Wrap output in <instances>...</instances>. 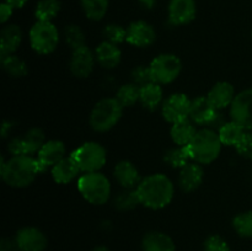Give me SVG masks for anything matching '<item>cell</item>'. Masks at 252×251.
I'll list each match as a JSON object with an SVG mask.
<instances>
[{
  "label": "cell",
  "instance_id": "obj_1",
  "mask_svg": "<svg viewBox=\"0 0 252 251\" xmlns=\"http://www.w3.org/2000/svg\"><path fill=\"white\" fill-rule=\"evenodd\" d=\"M46 167L32 155H16L5 161L1 157L0 174L4 182L15 188L30 186L39 174L46 171Z\"/></svg>",
  "mask_w": 252,
  "mask_h": 251
},
{
  "label": "cell",
  "instance_id": "obj_2",
  "mask_svg": "<svg viewBox=\"0 0 252 251\" xmlns=\"http://www.w3.org/2000/svg\"><path fill=\"white\" fill-rule=\"evenodd\" d=\"M135 189L140 204L149 209H161L169 206L175 194L174 184L164 174L144 177Z\"/></svg>",
  "mask_w": 252,
  "mask_h": 251
},
{
  "label": "cell",
  "instance_id": "obj_3",
  "mask_svg": "<svg viewBox=\"0 0 252 251\" xmlns=\"http://www.w3.org/2000/svg\"><path fill=\"white\" fill-rule=\"evenodd\" d=\"M221 147L223 143L218 132L209 128L198 130L192 142L186 145L191 160L201 165L212 164L220 154Z\"/></svg>",
  "mask_w": 252,
  "mask_h": 251
},
{
  "label": "cell",
  "instance_id": "obj_4",
  "mask_svg": "<svg viewBox=\"0 0 252 251\" xmlns=\"http://www.w3.org/2000/svg\"><path fill=\"white\" fill-rule=\"evenodd\" d=\"M123 108L116 97L102 98L91 110L89 116L90 127L98 133L112 129L122 117Z\"/></svg>",
  "mask_w": 252,
  "mask_h": 251
},
{
  "label": "cell",
  "instance_id": "obj_5",
  "mask_svg": "<svg viewBox=\"0 0 252 251\" xmlns=\"http://www.w3.org/2000/svg\"><path fill=\"white\" fill-rule=\"evenodd\" d=\"M78 189L86 202L102 206L111 196V184L107 176L97 172H86L78 180Z\"/></svg>",
  "mask_w": 252,
  "mask_h": 251
},
{
  "label": "cell",
  "instance_id": "obj_6",
  "mask_svg": "<svg viewBox=\"0 0 252 251\" xmlns=\"http://www.w3.org/2000/svg\"><path fill=\"white\" fill-rule=\"evenodd\" d=\"M70 157L84 174L100 171L107 161L106 149L97 142H85L76 148Z\"/></svg>",
  "mask_w": 252,
  "mask_h": 251
},
{
  "label": "cell",
  "instance_id": "obj_7",
  "mask_svg": "<svg viewBox=\"0 0 252 251\" xmlns=\"http://www.w3.org/2000/svg\"><path fill=\"white\" fill-rule=\"evenodd\" d=\"M32 49L38 54H49L56 51L59 43V33L51 21H37L29 33Z\"/></svg>",
  "mask_w": 252,
  "mask_h": 251
},
{
  "label": "cell",
  "instance_id": "obj_8",
  "mask_svg": "<svg viewBox=\"0 0 252 251\" xmlns=\"http://www.w3.org/2000/svg\"><path fill=\"white\" fill-rule=\"evenodd\" d=\"M153 81L157 84H170L176 80L182 70V62L176 54L162 53L155 57L149 64Z\"/></svg>",
  "mask_w": 252,
  "mask_h": 251
},
{
  "label": "cell",
  "instance_id": "obj_9",
  "mask_svg": "<svg viewBox=\"0 0 252 251\" xmlns=\"http://www.w3.org/2000/svg\"><path fill=\"white\" fill-rule=\"evenodd\" d=\"M46 143V134L41 128H31L22 137H15L7 144V150L12 157L33 155L39 152Z\"/></svg>",
  "mask_w": 252,
  "mask_h": 251
},
{
  "label": "cell",
  "instance_id": "obj_10",
  "mask_svg": "<svg viewBox=\"0 0 252 251\" xmlns=\"http://www.w3.org/2000/svg\"><path fill=\"white\" fill-rule=\"evenodd\" d=\"M192 100L182 93L172 94L162 102L161 112L165 121L170 123H177L189 117V108Z\"/></svg>",
  "mask_w": 252,
  "mask_h": 251
},
{
  "label": "cell",
  "instance_id": "obj_11",
  "mask_svg": "<svg viewBox=\"0 0 252 251\" xmlns=\"http://www.w3.org/2000/svg\"><path fill=\"white\" fill-rule=\"evenodd\" d=\"M230 117L246 130H252V88L236 94L230 106Z\"/></svg>",
  "mask_w": 252,
  "mask_h": 251
},
{
  "label": "cell",
  "instance_id": "obj_12",
  "mask_svg": "<svg viewBox=\"0 0 252 251\" xmlns=\"http://www.w3.org/2000/svg\"><path fill=\"white\" fill-rule=\"evenodd\" d=\"M14 240L19 251H44L48 245L43 231L34 226H25L17 230Z\"/></svg>",
  "mask_w": 252,
  "mask_h": 251
},
{
  "label": "cell",
  "instance_id": "obj_13",
  "mask_svg": "<svg viewBox=\"0 0 252 251\" xmlns=\"http://www.w3.org/2000/svg\"><path fill=\"white\" fill-rule=\"evenodd\" d=\"M96 57L88 46H83L80 48L74 49L71 53L69 69L71 74L79 79H85L93 73L95 66Z\"/></svg>",
  "mask_w": 252,
  "mask_h": 251
},
{
  "label": "cell",
  "instance_id": "obj_14",
  "mask_svg": "<svg viewBox=\"0 0 252 251\" xmlns=\"http://www.w3.org/2000/svg\"><path fill=\"white\" fill-rule=\"evenodd\" d=\"M157 39V32L150 24L143 20L132 22L127 29V42L134 47L145 48Z\"/></svg>",
  "mask_w": 252,
  "mask_h": 251
},
{
  "label": "cell",
  "instance_id": "obj_15",
  "mask_svg": "<svg viewBox=\"0 0 252 251\" xmlns=\"http://www.w3.org/2000/svg\"><path fill=\"white\" fill-rule=\"evenodd\" d=\"M169 22L174 26L187 25L193 21L197 14V6L194 0H170Z\"/></svg>",
  "mask_w": 252,
  "mask_h": 251
},
{
  "label": "cell",
  "instance_id": "obj_16",
  "mask_svg": "<svg viewBox=\"0 0 252 251\" xmlns=\"http://www.w3.org/2000/svg\"><path fill=\"white\" fill-rule=\"evenodd\" d=\"M204 180V170L198 162H189L180 169L179 187L186 193L193 192L198 188Z\"/></svg>",
  "mask_w": 252,
  "mask_h": 251
},
{
  "label": "cell",
  "instance_id": "obj_17",
  "mask_svg": "<svg viewBox=\"0 0 252 251\" xmlns=\"http://www.w3.org/2000/svg\"><path fill=\"white\" fill-rule=\"evenodd\" d=\"M66 147L62 140H48L37 153V159L46 169L53 167L61 160L65 157Z\"/></svg>",
  "mask_w": 252,
  "mask_h": 251
},
{
  "label": "cell",
  "instance_id": "obj_18",
  "mask_svg": "<svg viewBox=\"0 0 252 251\" xmlns=\"http://www.w3.org/2000/svg\"><path fill=\"white\" fill-rule=\"evenodd\" d=\"M235 96V89H234L233 84L228 83V81H219L212 86L207 98L211 101V103L217 110L220 111L231 106Z\"/></svg>",
  "mask_w": 252,
  "mask_h": 251
},
{
  "label": "cell",
  "instance_id": "obj_19",
  "mask_svg": "<svg viewBox=\"0 0 252 251\" xmlns=\"http://www.w3.org/2000/svg\"><path fill=\"white\" fill-rule=\"evenodd\" d=\"M113 176L123 188H137L142 181L135 165L128 160H122L116 164L113 169Z\"/></svg>",
  "mask_w": 252,
  "mask_h": 251
},
{
  "label": "cell",
  "instance_id": "obj_20",
  "mask_svg": "<svg viewBox=\"0 0 252 251\" xmlns=\"http://www.w3.org/2000/svg\"><path fill=\"white\" fill-rule=\"evenodd\" d=\"M218 110L211 103V101L207 98V96L193 98L189 108V118L197 125L207 126L214 116L217 115Z\"/></svg>",
  "mask_w": 252,
  "mask_h": 251
},
{
  "label": "cell",
  "instance_id": "obj_21",
  "mask_svg": "<svg viewBox=\"0 0 252 251\" xmlns=\"http://www.w3.org/2000/svg\"><path fill=\"white\" fill-rule=\"evenodd\" d=\"M22 41V31L15 24L5 25L0 31V57L14 54Z\"/></svg>",
  "mask_w": 252,
  "mask_h": 251
},
{
  "label": "cell",
  "instance_id": "obj_22",
  "mask_svg": "<svg viewBox=\"0 0 252 251\" xmlns=\"http://www.w3.org/2000/svg\"><path fill=\"white\" fill-rule=\"evenodd\" d=\"M96 62L105 69H113L121 63L122 53L117 44L103 41L95 49Z\"/></svg>",
  "mask_w": 252,
  "mask_h": 251
},
{
  "label": "cell",
  "instance_id": "obj_23",
  "mask_svg": "<svg viewBox=\"0 0 252 251\" xmlns=\"http://www.w3.org/2000/svg\"><path fill=\"white\" fill-rule=\"evenodd\" d=\"M143 251H176L174 240L162 231H149L142 240Z\"/></svg>",
  "mask_w": 252,
  "mask_h": 251
},
{
  "label": "cell",
  "instance_id": "obj_24",
  "mask_svg": "<svg viewBox=\"0 0 252 251\" xmlns=\"http://www.w3.org/2000/svg\"><path fill=\"white\" fill-rule=\"evenodd\" d=\"M79 172H80V169L71 157H65L51 169L52 177L59 185H65L71 182L75 177H78Z\"/></svg>",
  "mask_w": 252,
  "mask_h": 251
},
{
  "label": "cell",
  "instance_id": "obj_25",
  "mask_svg": "<svg viewBox=\"0 0 252 251\" xmlns=\"http://www.w3.org/2000/svg\"><path fill=\"white\" fill-rule=\"evenodd\" d=\"M193 123V121H189L187 118V120L172 125L170 135H171L175 144L180 145V147H186V145H189L192 142L194 135L198 132Z\"/></svg>",
  "mask_w": 252,
  "mask_h": 251
},
{
  "label": "cell",
  "instance_id": "obj_26",
  "mask_svg": "<svg viewBox=\"0 0 252 251\" xmlns=\"http://www.w3.org/2000/svg\"><path fill=\"white\" fill-rule=\"evenodd\" d=\"M162 97H164V91H162L160 84L153 81V83H149L140 88L139 102L142 103L144 108H148L150 111L157 110L160 103L162 102Z\"/></svg>",
  "mask_w": 252,
  "mask_h": 251
},
{
  "label": "cell",
  "instance_id": "obj_27",
  "mask_svg": "<svg viewBox=\"0 0 252 251\" xmlns=\"http://www.w3.org/2000/svg\"><path fill=\"white\" fill-rule=\"evenodd\" d=\"M245 133V128L233 120L225 122V125L218 130V135L223 145H234V147H236Z\"/></svg>",
  "mask_w": 252,
  "mask_h": 251
},
{
  "label": "cell",
  "instance_id": "obj_28",
  "mask_svg": "<svg viewBox=\"0 0 252 251\" xmlns=\"http://www.w3.org/2000/svg\"><path fill=\"white\" fill-rule=\"evenodd\" d=\"M0 63H1L2 69L12 78H22L29 73L27 64L25 63L24 59H21L16 54H7V56L0 57Z\"/></svg>",
  "mask_w": 252,
  "mask_h": 251
},
{
  "label": "cell",
  "instance_id": "obj_29",
  "mask_svg": "<svg viewBox=\"0 0 252 251\" xmlns=\"http://www.w3.org/2000/svg\"><path fill=\"white\" fill-rule=\"evenodd\" d=\"M80 4L89 20L100 21L107 12L110 0H80Z\"/></svg>",
  "mask_w": 252,
  "mask_h": 251
},
{
  "label": "cell",
  "instance_id": "obj_30",
  "mask_svg": "<svg viewBox=\"0 0 252 251\" xmlns=\"http://www.w3.org/2000/svg\"><path fill=\"white\" fill-rule=\"evenodd\" d=\"M116 98L123 107L134 106L140 100V86L134 83L123 84L117 90Z\"/></svg>",
  "mask_w": 252,
  "mask_h": 251
},
{
  "label": "cell",
  "instance_id": "obj_31",
  "mask_svg": "<svg viewBox=\"0 0 252 251\" xmlns=\"http://www.w3.org/2000/svg\"><path fill=\"white\" fill-rule=\"evenodd\" d=\"M61 10L59 0H39L34 9L37 21H51L58 15Z\"/></svg>",
  "mask_w": 252,
  "mask_h": 251
},
{
  "label": "cell",
  "instance_id": "obj_32",
  "mask_svg": "<svg viewBox=\"0 0 252 251\" xmlns=\"http://www.w3.org/2000/svg\"><path fill=\"white\" fill-rule=\"evenodd\" d=\"M191 160L186 147H177L170 148L164 155V161L172 169H182L185 165H187Z\"/></svg>",
  "mask_w": 252,
  "mask_h": 251
},
{
  "label": "cell",
  "instance_id": "obj_33",
  "mask_svg": "<svg viewBox=\"0 0 252 251\" xmlns=\"http://www.w3.org/2000/svg\"><path fill=\"white\" fill-rule=\"evenodd\" d=\"M140 204L137 189L125 188L115 197V207L118 211H130Z\"/></svg>",
  "mask_w": 252,
  "mask_h": 251
},
{
  "label": "cell",
  "instance_id": "obj_34",
  "mask_svg": "<svg viewBox=\"0 0 252 251\" xmlns=\"http://www.w3.org/2000/svg\"><path fill=\"white\" fill-rule=\"evenodd\" d=\"M233 228L243 238L252 239V211L243 212L234 217Z\"/></svg>",
  "mask_w": 252,
  "mask_h": 251
},
{
  "label": "cell",
  "instance_id": "obj_35",
  "mask_svg": "<svg viewBox=\"0 0 252 251\" xmlns=\"http://www.w3.org/2000/svg\"><path fill=\"white\" fill-rule=\"evenodd\" d=\"M64 38H65L66 44L70 47L71 49L80 48V47L86 46L85 44V33H84L83 29L78 25H68L64 30Z\"/></svg>",
  "mask_w": 252,
  "mask_h": 251
},
{
  "label": "cell",
  "instance_id": "obj_36",
  "mask_svg": "<svg viewBox=\"0 0 252 251\" xmlns=\"http://www.w3.org/2000/svg\"><path fill=\"white\" fill-rule=\"evenodd\" d=\"M102 36L105 41L113 44H120L127 41V29L117 24H110L103 29Z\"/></svg>",
  "mask_w": 252,
  "mask_h": 251
},
{
  "label": "cell",
  "instance_id": "obj_37",
  "mask_svg": "<svg viewBox=\"0 0 252 251\" xmlns=\"http://www.w3.org/2000/svg\"><path fill=\"white\" fill-rule=\"evenodd\" d=\"M203 251H231L228 241L220 235L208 236L203 243Z\"/></svg>",
  "mask_w": 252,
  "mask_h": 251
},
{
  "label": "cell",
  "instance_id": "obj_38",
  "mask_svg": "<svg viewBox=\"0 0 252 251\" xmlns=\"http://www.w3.org/2000/svg\"><path fill=\"white\" fill-rule=\"evenodd\" d=\"M132 81L134 84H137L138 86H144L147 84L153 83L152 73H150L149 66L145 65H139L137 68L133 69L132 71Z\"/></svg>",
  "mask_w": 252,
  "mask_h": 251
},
{
  "label": "cell",
  "instance_id": "obj_39",
  "mask_svg": "<svg viewBox=\"0 0 252 251\" xmlns=\"http://www.w3.org/2000/svg\"><path fill=\"white\" fill-rule=\"evenodd\" d=\"M235 148L241 157L252 160V133L246 132Z\"/></svg>",
  "mask_w": 252,
  "mask_h": 251
},
{
  "label": "cell",
  "instance_id": "obj_40",
  "mask_svg": "<svg viewBox=\"0 0 252 251\" xmlns=\"http://www.w3.org/2000/svg\"><path fill=\"white\" fill-rule=\"evenodd\" d=\"M12 11H14V7H12L11 5H9L5 1L2 2V4L0 5V22H1V24H6L7 20L11 17Z\"/></svg>",
  "mask_w": 252,
  "mask_h": 251
},
{
  "label": "cell",
  "instance_id": "obj_41",
  "mask_svg": "<svg viewBox=\"0 0 252 251\" xmlns=\"http://www.w3.org/2000/svg\"><path fill=\"white\" fill-rule=\"evenodd\" d=\"M14 250H17L15 240H10V239L7 238L1 239V243H0V251H14Z\"/></svg>",
  "mask_w": 252,
  "mask_h": 251
},
{
  "label": "cell",
  "instance_id": "obj_42",
  "mask_svg": "<svg viewBox=\"0 0 252 251\" xmlns=\"http://www.w3.org/2000/svg\"><path fill=\"white\" fill-rule=\"evenodd\" d=\"M5 2H7L9 5H11L14 9H21V7L25 6V4H26L29 0H4Z\"/></svg>",
  "mask_w": 252,
  "mask_h": 251
},
{
  "label": "cell",
  "instance_id": "obj_43",
  "mask_svg": "<svg viewBox=\"0 0 252 251\" xmlns=\"http://www.w3.org/2000/svg\"><path fill=\"white\" fill-rule=\"evenodd\" d=\"M138 1H139L140 6L145 10H152L157 4V0H138Z\"/></svg>",
  "mask_w": 252,
  "mask_h": 251
},
{
  "label": "cell",
  "instance_id": "obj_44",
  "mask_svg": "<svg viewBox=\"0 0 252 251\" xmlns=\"http://www.w3.org/2000/svg\"><path fill=\"white\" fill-rule=\"evenodd\" d=\"M11 128H12V122H10V121H4V123H2L1 126V137L6 138L7 133L11 130Z\"/></svg>",
  "mask_w": 252,
  "mask_h": 251
},
{
  "label": "cell",
  "instance_id": "obj_45",
  "mask_svg": "<svg viewBox=\"0 0 252 251\" xmlns=\"http://www.w3.org/2000/svg\"><path fill=\"white\" fill-rule=\"evenodd\" d=\"M93 251H110L108 250V248H106V246H96L95 249H93Z\"/></svg>",
  "mask_w": 252,
  "mask_h": 251
},
{
  "label": "cell",
  "instance_id": "obj_46",
  "mask_svg": "<svg viewBox=\"0 0 252 251\" xmlns=\"http://www.w3.org/2000/svg\"><path fill=\"white\" fill-rule=\"evenodd\" d=\"M251 37H252V30H251Z\"/></svg>",
  "mask_w": 252,
  "mask_h": 251
}]
</instances>
